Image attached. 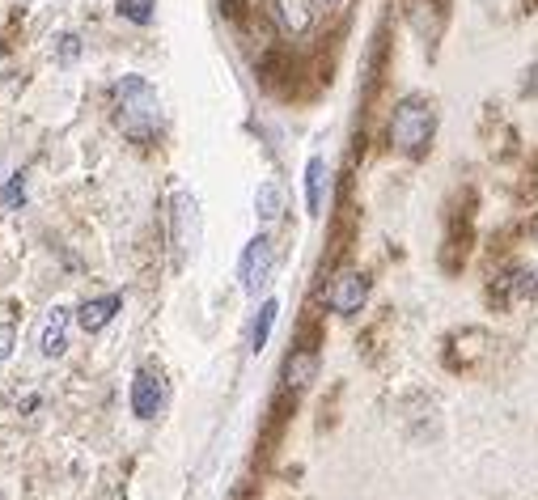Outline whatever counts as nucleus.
Here are the masks:
<instances>
[{
  "label": "nucleus",
  "instance_id": "nucleus-2",
  "mask_svg": "<svg viewBox=\"0 0 538 500\" xmlns=\"http://www.w3.org/2000/svg\"><path fill=\"white\" fill-rule=\"evenodd\" d=\"M433 136H437V111H433V102H428V98L411 94V98H403V102L390 111L386 140H390L394 153H403V157H424L428 145H433Z\"/></svg>",
  "mask_w": 538,
  "mask_h": 500
},
{
  "label": "nucleus",
  "instance_id": "nucleus-7",
  "mask_svg": "<svg viewBox=\"0 0 538 500\" xmlns=\"http://www.w3.org/2000/svg\"><path fill=\"white\" fill-rule=\"evenodd\" d=\"M166 407V382L157 369H140L132 378V416L136 420H157V412Z\"/></svg>",
  "mask_w": 538,
  "mask_h": 500
},
{
  "label": "nucleus",
  "instance_id": "nucleus-10",
  "mask_svg": "<svg viewBox=\"0 0 538 500\" xmlns=\"http://www.w3.org/2000/svg\"><path fill=\"white\" fill-rule=\"evenodd\" d=\"M314 373H318V356L310 348H297L289 361H284V386H289V390H306L314 382Z\"/></svg>",
  "mask_w": 538,
  "mask_h": 500
},
{
  "label": "nucleus",
  "instance_id": "nucleus-16",
  "mask_svg": "<svg viewBox=\"0 0 538 500\" xmlns=\"http://www.w3.org/2000/svg\"><path fill=\"white\" fill-rule=\"evenodd\" d=\"M13 348H17V331H13V323H0V365L13 356Z\"/></svg>",
  "mask_w": 538,
  "mask_h": 500
},
{
  "label": "nucleus",
  "instance_id": "nucleus-9",
  "mask_svg": "<svg viewBox=\"0 0 538 500\" xmlns=\"http://www.w3.org/2000/svg\"><path fill=\"white\" fill-rule=\"evenodd\" d=\"M123 310V297L119 293H106V297H94V301H85V306L77 310V323H81V331L85 335H94V331H102L111 318Z\"/></svg>",
  "mask_w": 538,
  "mask_h": 500
},
{
  "label": "nucleus",
  "instance_id": "nucleus-13",
  "mask_svg": "<svg viewBox=\"0 0 538 500\" xmlns=\"http://www.w3.org/2000/svg\"><path fill=\"white\" fill-rule=\"evenodd\" d=\"M276 318H280V301L267 297L263 306H259V314H255V327H250V352H263L267 348V335H272Z\"/></svg>",
  "mask_w": 538,
  "mask_h": 500
},
{
  "label": "nucleus",
  "instance_id": "nucleus-1",
  "mask_svg": "<svg viewBox=\"0 0 538 500\" xmlns=\"http://www.w3.org/2000/svg\"><path fill=\"white\" fill-rule=\"evenodd\" d=\"M115 123L132 145H153L161 132V98L145 77H123L115 85Z\"/></svg>",
  "mask_w": 538,
  "mask_h": 500
},
{
  "label": "nucleus",
  "instance_id": "nucleus-18",
  "mask_svg": "<svg viewBox=\"0 0 538 500\" xmlns=\"http://www.w3.org/2000/svg\"><path fill=\"white\" fill-rule=\"evenodd\" d=\"M526 89H530V94H534V98H538V64H534V68H530V81H526Z\"/></svg>",
  "mask_w": 538,
  "mask_h": 500
},
{
  "label": "nucleus",
  "instance_id": "nucleus-5",
  "mask_svg": "<svg viewBox=\"0 0 538 500\" xmlns=\"http://www.w3.org/2000/svg\"><path fill=\"white\" fill-rule=\"evenodd\" d=\"M322 301H327L331 314H361L365 301H369V276L356 272V267H344V272H335L327 293H322Z\"/></svg>",
  "mask_w": 538,
  "mask_h": 500
},
{
  "label": "nucleus",
  "instance_id": "nucleus-11",
  "mask_svg": "<svg viewBox=\"0 0 538 500\" xmlns=\"http://www.w3.org/2000/svg\"><path fill=\"white\" fill-rule=\"evenodd\" d=\"M322 191H327V162H322V157H310L306 162V212L310 217L322 212Z\"/></svg>",
  "mask_w": 538,
  "mask_h": 500
},
{
  "label": "nucleus",
  "instance_id": "nucleus-20",
  "mask_svg": "<svg viewBox=\"0 0 538 500\" xmlns=\"http://www.w3.org/2000/svg\"><path fill=\"white\" fill-rule=\"evenodd\" d=\"M534 242H538V217H534Z\"/></svg>",
  "mask_w": 538,
  "mask_h": 500
},
{
  "label": "nucleus",
  "instance_id": "nucleus-19",
  "mask_svg": "<svg viewBox=\"0 0 538 500\" xmlns=\"http://www.w3.org/2000/svg\"><path fill=\"white\" fill-rule=\"evenodd\" d=\"M344 5H348V0H322V9H327V13H339Z\"/></svg>",
  "mask_w": 538,
  "mask_h": 500
},
{
  "label": "nucleus",
  "instance_id": "nucleus-8",
  "mask_svg": "<svg viewBox=\"0 0 538 500\" xmlns=\"http://www.w3.org/2000/svg\"><path fill=\"white\" fill-rule=\"evenodd\" d=\"M68 323H73V310H64V306L47 310V323L39 331V352L47 356V361H56V356L68 352Z\"/></svg>",
  "mask_w": 538,
  "mask_h": 500
},
{
  "label": "nucleus",
  "instance_id": "nucleus-14",
  "mask_svg": "<svg viewBox=\"0 0 538 500\" xmlns=\"http://www.w3.org/2000/svg\"><path fill=\"white\" fill-rule=\"evenodd\" d=\"M153 9H157V0H119V17H128L132 26H149Z\"/></svg>",
  "mask_w": 538,
  "mask_h": 500
},
{
  "label": "nucleus",
  "instance_id": "nucleus-17",
  "mask_svg": "<svg viewBox=\"0 0 538 500\" xmlns=\"http://www.w3.org/2000/svg\"><path fill=\"white\" fill-rule=\"evenodd\" d=\"M81 56V39H77V34H64V39H60V64H73Z\"/></svg>",
  "mask_w": 538,
  "mask_h": 500
},
{
  "label": "nucleus",
  "instance_id": "nucleus-6",
  "mask_svg": "<svg viewBox=\"0 0 538 500\" xmlns=\"http://www.w3.org/2000/svg\"><path fill=\"white\" fill-rule=\"evenodd\" d=\"M322 13V0H272V17L276 26L289 34V39H301V34H310L314 22Z\"/></svg>",
  "mask_w": 538,
  "mask_h": 500
},
{
  "label": "nucleus",
  "instance_id": "nucleus-12",
  "mask_svg": "<svg viewBox=\"0 0 538 500\" xmlns=\"http://www.w3.org/2000/svg\"><path fill=\"white\" fill-rule=\"evenodd\" d=\"M255 212H259L263 225H276L284 217V187L280 183H263L255 191Z\"/></svg>",
  "mask_w": 538,
  "mask_h": 500
},
{
  "label": "nucleus",
  "instance_id": "nucleus-4",
  "mask_svg": "<svg viewBox=\"0 0 538 500\" xmlns=\"http://www.w3.org/2000/svg\"><path fill=\"white\" fill-rule=\"evenodd\" d=\"M200 238V204L191 191H174L170 200V242H174V263H187Z\"/></svg>",
  "mask_w": 538,
  "mask_h": 500
},
{
  "label": "nucleus",
  "instance_id": "nucleus-15",
  "mask_svg": "<svg viewBox=\"0 0 538 500\" xmlns=\"http://www.w3.org/2000/svg\"><path fill=\"white\" fill-rule=\"evenodd\" d=\"M26 200V174H13L5 187H0V208H17Z\"/></svg>",
  "mask_w": 538,
  "mask_h": 500
},
{
  "label": "nucleus",
  "instance_id": "nucleus-3",
  "mask_svg": "<svg viewBox=\"0 0 538 500\" xmlns=\"http://www.w3.org/2000/svg\"><path fill=\"white\" fill-rule=\"evenodd\" d=\"M272 272H276V246H272V238H267V234L250 238V242L242 246V259H238V280H242V289H246L250 297H259V293L267 289V280H272Z\"/></svg>",
  "mask_w": 538,
  "mask_h": 500
}]
</instances>
